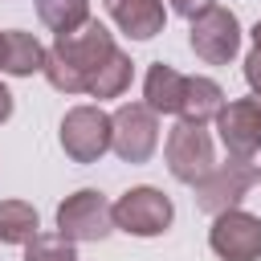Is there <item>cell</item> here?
Here are the masks:
<instances>
[{"mask_svg": "<svg viewBox=\"0 0 261 261\" xmlns=\"http://www.w3.org/2000/svg\"><path fill=\"white\" fill-rule=\"evenodd\" d=\"M118 53L114 37L106 24L98 20H86L82 29L57 37L49 45V57H45V77L53 90L61 94H90V82L98 77V69Z\"/></svg>", "mask_w": 261, "mask_h": 261, "instance_id": "6da1fadb", "label": "cell"}, {"mask_svg": "<svg viewBox=\"0 0 261 261\" xmlns=\"http://www.w3.org/2000/svg\"><path fill=\"white\" fill-rule=\"evenodd\" d=\"M57 232L73 245L77 241H106L114 232V204L102 192L82 188L57 204Z\"/></svg>", "mask_w": 261, "mask_h": 261, "instance_id": "7a4b0ae2", "label": "cell"}, {"mask_svg": "<svg viewBox=\"0 0 261 261\" xmlns=\"http://www.w3.org/2000/svg\"><path fill=\"white\" fill-rule=\"evenodd\" d=\"M114 143V122L102 106H73L61 118V147L73 163H98Z\"/></svg>", "mask_w": 261, "mask_h": 261, "instance_id": "3957f363", "label": "cell"}, {"mask_svg": "<svg viewBox=\"0 0 261 261\" xmlns=\"http://www.w3.org/2000/svg\"><path fill=\"white\" fill-rule=\"evenodd\" d=\"M114 155L122 163H147L159 147V114L147 106V102H122L114 114Z\"/></svg>", "mask_w": 261, "mask_h": 261, "instance_id": "277c9868", "label": "cell"}, {"mask_svg": "<svg viewBox=\"0 0 261 261\" xmlns=\"http://www.w3.org/2000/svg\"><path fill=\"white\" fill-rule=\"evenodd\" d=\"M253 184H257V167H253L249 159H232V155H228L224 163H216V167L196 184V208L208 212V216H220V212L237 208Z\"/></svg>", "mask_w": 261, "mask_h": 261, "instance_id": "5b68a950", "label": "cell"}, {"mask_svg": "<svg viewBox=\"0 0 261 261\" xmlns=\"http://www.w3.org/2000/svg\"><path fill=\"white\" fill-rule=\"evenodd\" d=\"M171 200L159 192V188H130L114 200V228L130 232V237H159L171 228Z\"/></svg>", "mask_w": 261, "mask_h": 261, "instance_id": "8992f818", "label": "cell"}, {"mask_svg": "<svg viewBox=\"0 0 261 261\" xmlns=\"http://www.w3.org/2000/svg\"><path fill=\"white\" fill-rule=\"evenodd\" d=\"M167 171L179 179V184H200L212 167H216V155H212V135L196 122H175L171 135H167Z\"/></svg>", "mask_w": 261, "mask_h": 261, "instance_id": "52a82bcc", "label": "cell"}, {"mask_svg": "<svg viewBox=\"0 0 261 261\" xmlns=\"http://www.w3.org/2000/svg\"><path fill=\"white\" fill-rule=\"evenodd\" d=\"M208 245L220 261H261V216L241 212V208L212 216Z\"/></svg>", "mask_w": 261, "mask_h": 261, "instance_id": "ba28073f", "label": "cell"}, {"mask_svg": "<svg viewBox=\"0 0 261 261\" xmlns=\"http://www.w3.org/2000/svg\"><path fill=\"white\" fill-rule=\"evenodd\" d=\"M188 45H192V53H196L200 61H208V65H228V61L237 57V49H241V24H237V16H232L228 8L216 4V8H208L204 16L192 20Z\"/></svg>", "mask_w": 261, "mask_h": 261, "instance_id": "9c48e42d", "label": "cell"}, {"mask_svg": "<svg viewBox=\"0 0 261 261\" xmlns=\"http://www.w3.org/2000/svg\"><path fill=\"white\" fill-rule=\"evenodd\" d=\"M216 135L232 159H253L261 151V98L253 94L224 102V110L216 114Z\"/></svg>", "mask_w": 261, "mask_h": 261, "instance_id": "30bf717a", "label": "cell"}, {"mask_svg": "<svg viewBox=\"0 0 261 261\" xmlns=\"http://www.w3.org/2000/svg\"><path fill=\"white\" fill-rule=\"evenodd\" d=\"M106 12L114 16V24L135 37V41H151L155 33H163L167 24V12H163V0H102Z\"/></svg>", "mask_w": 261, "mask_h": 261, "instance_id": "8fae6325", "label": "cell"}, {"mask_svg": "<svg viewBox=\"0 0 261 261\" xmlns=\"http://www.w3.org/2000/svg\"><path fill=\"white\" fill-rule=\"evenodd\" d=\"M45 57L49 49L33 37V33H20V29H8L4 41H0V69L12 73V77H29V73H45Z\"/></svg>", "mask_w": 261, "mask_h": 261, "instance_id": "7c38bea8", "label": "cell"}, {"mask_svg": "<svg viewBox=\"0 0 261 261\" xmlns=\"http://www.w3.org/2000/svg\"><path fill=\"white\" fill-rule=\"evenodd\" d=\"M184 86L188 77L179 69H171L167 61H155L143 77V102L155 110V114H179V102H184Z\"/></svg>", "mask_w": 261, "mask_h": 261, "instance_id": "4fadbf2b", "label": "cell"}, {"mask_svg": "<svg viewBox=\"0 0 261 261\" xmlns=\"http://www.w3.org/2000/svg\"><path fill=\"white\" fill-rule=\"evenodd\" d=\"M224 110V90L212 77H188L184 86V102H179V122H196L204 126L208 118H216Z\"/></svg>", "mask_w": 261, "mask_h": 261, "instance_id": "5bb4252c", "label": "cell"}, {"mask_svg": "<svg viewBox=\"0 0 261 261\" xmlns=\"http://www.w3.org/2000/svg\"><path fill=\"white\" fill-rule=\"evenodd\" d=\"M41 232L37 208L24 200H0V245H29Z\"/></svg>", "mask_w": 261, "mask_h": 261, "instance_id": "9a60e30c", "label": "cell"}, {"mask_svg": "<svg viewBox=\"0 0 261 261\" xmlns=\"http://www.w3.org/2000/svg\"><path fill=\"white\" fill-rule=\"evenodd\" d=\"M37 16H41L45 29L65 37V33H73L90 20V0H37Z\"/></svg>", "mask_w": 261, "mask_h": 261, "instance_id": "2e32d148", "label": "cell"}, {"mask_svg": "<svg viewBox=\"0 0 261 261\" xmlns=\"http://www.w3.org/2000/svg\"><path fill=\"white\" fill-rule=\"evenodd\" d=\"M130 73H135V65H130V57L118 49V53L98 69V77L90 82V98H118V94L130 86Z\"/></svg>", "mask_w": 261, "mask_h": 261, "instance_id": "e0dca14e", "label": "cell"}, {"mask_svg": "<svg viewBox=\"0 0 261 261\" xmlns=\"http://www.w3.org/2000/svg\"><path fill=\"white\" fill-rule=\"evenodd\" d=\"M24 261H77V249L61 232H37L24 245Z\"/></svg>", "mask_w": 261, "mask_h": 261, "instance_id": "ac0fdd59", "label": "cell"}, {"mask_svg": "<svg viewBox=\"0 0 261 261\" xmlns=\"http://www.w3.org/2000/svg\"><path fill=\"white\" fill-rule=\"evenodd\" d=\"M208 8H216V0H171V12H179V16H188V20L204 16Z\"/></svg>", "mask_w": 261, "mask_h": 261, "instance_id": "d6986e66", "label": "cell"}, {"mask_svg": "<svg viewBox=\"0 0 261 261\" xmlns=\"http://www.w3.org/2000/svg\"><path fill=\"white\" fill-rule=\"evenodd\" d=\"M245 82H249V90L261 98V49H253V53L245 57Z\"/></svg>", "mask_w": 261, "mask_h": 261, "instance_id": "ffe728a7", "label": "cell"}, {"mask_svg": "<svg viewBox=\"0 0 261 261\" xmlns=\"http://www.w3.org/2000/svg\"><path fill=\"white\" fill-rule=\"evenodd\" d=\"M12 118V94H8V86L0 82V122H8Z\"/></svg>", "mask_w": 261, "mask_h": 261, "instance_id": "44dd1931", "label": "cell"}, {"mask_svg": "<svg viewBox=\"0 0 261 261\" xmlns=\"http://www.w3.org/2000/svg\"><path fill=\"white\" fill-rule=\"evenodd\" d=\"M253 49H261V20L253 24Z\"/></svg>", "mask_w": 261, "mask_h": 261, "instance_id": "7402d4cb", "label": "cell"}, {"mask_svg": "<svg viewBox=\"0 0 261 261\" xmlns=\"http://www.w3.org/2000/svg\"><path fill=\"white\" fill-rule=\"evenodd\" d=\"M257 184H261V171H257Z\"/></svg>", "mask_w": 261, "mask_h": 261, "instance_id": "603a6c76", "label": "cell"}, {"mask_svg": "<svg viewBox=\"0 0 261 261\" xmlns=\"http://www.w3.org/2000/svg\"><path fill=\"white\" fill-rule=\"evenodd\" d=\"M0 41H4V33H0Z\"/></svg>", "mask_w": 261, "mask_h": 261, "instance_id": "cb8c5ba5", "label": "cell"}]
</instances>
